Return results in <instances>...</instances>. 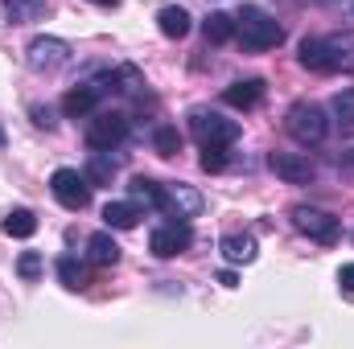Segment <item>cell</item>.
<instances>
[{
  "label": "cell",
  "mask_w": 354,
  "mask_h": 349,
  "mask_svg": "<svg viewBox=\"0 0 354 349\" xmlns=\"http://www.w3.org/2000/svg\"><path fill=\"white\" fill-rule=\"evenodd\" d=\"M297 58H301V66L313 70V74H338V70L351 66V50H346V41H338V37H305Z\"/></svg>",
  "instance_id": "obj_2"
},
{
  "label": "cell",
  "mask_w": 354,
  "mask_h": 349,
  "mask_svg": "<svg viewBox=\"0 0 354 349\" xmlns=\"http://www.w3.org/2000/svg\"><path fill=\"white\" fill-rule=\"evenodd\" d=\"M99 99H103V87H99V83L71 87L66 99H62V111H66L71 119H83V115H91V111H99Z\"/></svg>",
  "instance_id": "obj_12"
},
{
  "label": "cell",
  "mask_w": 354,
  "mask_h": 349,
  "mask_svg": "<svg viewBox=\"0 0 354 349\" xmlns=\"http://www.w3.org/2000/svg\"><path fill=\"white\" fill-rule=\"evenodd\" d=\"M103 222H107V230H132L140 222V206L136 201H107L103 206Z\"/></svg>",
  "instance_id": "obj_16"
},
{
  "label": "cell",
  "mask_w": 354,
  "mask_h": 349,
  "mask_svg": "<svg viewBox=\"0 0 354 349\" xmlns=\"http://www.w3.org/2000/svg\"><path fill=\"white\" fill-rule=\"evenodd\" d=\"M202 169L206 173H223L227 169V144H202Z\"/></svg>",
  "instance_id": "obj_26"
},
{
  "label": "cell",
  "mask_w": 354,
  "mask_h": 349,
  "mask_svg": "<svg viewBox=\"0 0 354 349\" xmlns=\"http://www.w3.org/2000/svg\"><path fill=\"white\" fill-rule=\"evenodd\" d=\"M235 37H239L243 50L260 54V50H272V46L284 41V29L276 25V17H268L260 4H248V8L235 17Z\"/></svg>",
  "instance_id": "obj_1"
},
{
  "label": "cell",
  "mask_w": 354,
  "mask_h": 349,
  "mask_svg": "<svg viewBox=\"0 0 354 349\" xmlns=\"http://www.w3.org/2000/svg\"><path fill=\"white\" fill-rule=\"evenodd\" d=\"M50 189H54V197H58L66 210H87L95 185H91L79 169H58V173L50 177Z\"/></svg>",
  "instance_id": "obj_9"
},
{
  "label": "cell",
  "mask_w": 354,
  "mask_h": 349,
  "mask_svg": "<svg viewBox=\"0 0 354 349\" xmlns=\"http://www.w3.org/2000/svg\"><path fill=\"white\" fill-rule=\"evenodd\" d=\"M128 136V115L124 111H91V123H87V144L95 152H111L120 148Z\"/></svg>",
  "instance_id": "obj_4"
},
{
  "label": "cell",
  "mask_w": 354,
  "mask_h": 349,
  "mask_svg": "<svg viewBox=\"0 0 354 349\" xmlns=\"http://www.w3.org/2000/svg\"><path fill=\"white\" fill-rule=\"evenodd\" d=\"M218 251H223V259H227V263H256L260 243H256L252 235H223Z\"/></svg>",
  "instance_id": "obj_15"
},
{
  "label": "cell",
  "mask_w": 354,
  "mask_h": 349,
  "mask_svg": "<svg viewBox=\"0 0 354 349\" xmlns=\"http://www.w3.org/2000/svg\"><path fill=\"white\" fill-rule=\"evenodd\" d=\"M83 177H87L91 185H111V177H115V161H111L107 152H91Z\"/></svg>",
  "instance_id": "obj_23"
},
{
  "label": "cell",
  "mask_w": 354,
  "mask_h": 349,
  "mask_svg": "<svg viewBox=\"0 0 354 349\" xmlns=\"http://www.w3.org/2000/svg\"><path fill=\"white\" fill-rule=\"evenodd\" d=\"M260 99H264V79H243V83H231L223 90V103L235 111H252Z\"/></svg>",
  "instance_id": "obj_13"
},
{
  "label": "cell",
  "mask_w": 354,
  "mask_h": 349,
  "mask_svg": "<svg viewBox=\"0 0 354 349\" xmlns=\"http://www.w3.org/2000/svg\"><path fill=\"white\" fill-rule=\"evenodd\" d=\"M292 226H297L301 235H309L313 243H322V247L338 243V235H342V222H338L334 214L317 210V206H297V210H292Z\"/></svg>",
  "instance_id": "obj_5"
},
{
  "label": "cell",
  "mask_w": 354,
  "mask_h": 349,
  "mask_svg": "<svg viewBox=\"0 0 354 349\" xmlns=\"http://www.w3.org/2000/svg\"><path fill=\"white\" fill-rule=\"evenodd\" d=\"M157 29H161L169 41H181V37L189 33V12H185L181 4H165V8L157 12Z\"/></svg>",
  "instance_id": "obj_18"
},
{
  "label": "cell",
  "mask_w": 354,
  "mask_h": 349,
  "mask_svg": "<svg viewBox=\"0 0 354 349\" xmlns=\"http://www.w3.org/2000/svg\"><path fill=\"white\" fill-rule=\"evenodd\" d=\"M334 119H338L342 132H354V87L334 94Z\"/></svg>",
  "instance_id": "obj_25"
},
{
  "label": "cell",
  "mask_w": 354,
  "mask_h": 349,
  "mask_svg": "<svg viewBox=\"0 0 354 349\" xmlns=\"http://www.w3.org/2000/svg\"><path fill=\"white\" fill-rule=\"evenodd\" d=\"M0 148H4V128H0Z\"/></svg>",
  "instance_id": "obj_33"
},
{
  "label": "cell",
  "mask_w": 354,
  "mask_h": 349,
  "mask_svg": "<svg viewBox=\"0 0 354 349\" xmlns=\"http://www.w3.org/2000/svg\"><path fill=\"white\" fill-rule=\"evenodd\" d=\"M46 12H50L46 0H8V4H4V17H8L12 25H33V21H41Z\"/></svg>",
  "instance_id": "obj_19"
},
{
  "label": "cell",
  "mask_w": 354,
  "mask_h": 349,
  "mask_svg": "<svg viewBox=\"0 0 354 349\" xmlns=\"http://www.w3.org/2000/svg\"><path fill=\"white\" fill-rule=\"evenodd\" d=\"M202 33H206L210 46H227V41L235 37V17H227V12H210V17L202 21Z\"/></svg>",
  "instance_id": "obj_21"
},
{
  "label": "cell",
  "mask_w": 354,
  "mask_h": 349,
  "mask_svg": "<svg viewBox=\"0 0 354 349\" xmlns=\"http://www.w3.org/2000/svg\"><path fill=\"white\" fill-rule=\"evenodd\" d=\"M25 62L37 74H54V70H62L71 62V46L62 37H33L29 50H25Z\"/></svg>",
  "instance_id": "obj_8"
},
{
  "label": "cell",
  "mask_w": 354,
  "mask_h": 349,
  "mask_svg": "<svg viewBox=\"0 0 354 349\" xmlns=\"http://www.w3.org/2000/svg\"><path fill=\"white\" fill-rule=\"evenodd\" d=\"M91 4H99V8H115L120 0H91Z\"/></svg>",
  "instance_id": "obj_32"
},
{
  "label": "cell",
  "mask_w": 354,
  "mask_h": 349,
  "mask_svg": "<svg viewBox=\"0 0 354 349\" xmlns=\"http://www.w3.org/2000/svg\"><path fill=\"white\" fill-rule=\"evenodd\" d=\"M41 251H25V255H21V259H17V275H21V279H37V275H41Z\"/></svg>",
  "instance_id": "obj_27"
},
{
  "label": "cell",
  "mask_w": 354,
  "mask_h": 349,
  "mask_svg": "<svg viewBox=\"0 0 354 349\" xmlns=\"http://www.w3.org/2000/svg\"><path fill=\"white\" fill-rule=\"evenodd\" d=\"M338 288H342L346 296H354V263H346V267L338 271Z\"/></svg>",
  "instance_id": "obj_29"
},
{
  "label": "cell",
  "mask_w": 354,
  "mask_h": 349,
  "mask_svg": "<svg viewBox=\"0 0 354 349\" xmlns=\"http://www.w3.org/2000/svg\"><path fill=\"white\" fill-rule=\"evenodd\" d=\"M194 247V226L185 222V218H169L165 226H157L153 235H149V251L157 255V259H174L181 251H189Z\"/></svg>",
  "instance_id": "obj_6"
},
{
  "label": "cell",
  "mask_w": 354,
  "mask_h": 349,
  "mask_svg": "<svg viewBox=\"0 0 354 349\" xmlns=\"http://www.w3.org/2000/svg\"><path fill=\"white\" fill-rule=\"evenodd\" d=\"M87 259L95 263V267H115V263H120V243H115L107 230L91 235L87 239Z\"/></svg>",
  "instance_id": "obj_17"
},
{
  "label": "cell",
  "mask_w": 354,
  "mask_h": 349,
  "mask_svg": "<svg viewBox=\"0 0 354 349\" xmlns=\"http://www.w3.org/2000/svg\"><path fill=\"white\" fill-rule=\"evenodd\" d=\"M169 218H198L202 214V193L189 189V185H165V206H161Z\"/></svg>",
  "instance_id": "obj_11"
},
{
  "label": "cell",
  "mask_w": 354,
  "mask_h": 349,
  "mask_svg": "<svg viewBox=\"0 0 354 349\" xmlns=\"http://www.w3.org/2000/svg\"><path fill=\"white\" fill-rule=\"evenodd\" d=\"M29 115H33V123H37V128H46V132H50V128H54V123H58V119H54V111H50V107H33V111H29Z\"/></svg>",
  "instance_id": "obj_28"
},
{
  "label": "cell",
  "mask_w": 354,
  "mask_h": 349,
  "mask_svg": "<svg viewBox=\"0 0 354 349\" xmlns=\"http://www.w3.org/2000/svg\"><path fill=\"white\" fill-rule=\"evenodd\" d=\"M189 132L198 144H235L239 140V123L218 115V111H194L189 115Z\"/></svg>",
  "instance_id": "obj_7"
},
{
  "label": "cell",
  "mask_w": 354,
  "mask_h": 349,
  "mask_svg": "<svg viewBox=\"0 0 354 349\" xmlns=\"http://www.w3.org/2000/svg\"><path fill=\"white\" fill-rule=\"evenodd\" d=\"M128 193H132V201L145 206V210H161V206H165V185L153 181V177H132V181H128Z\"/></svg>",
  "instance_id": "obj_14"
},
{
  "label": "cell",
  "mask_w": 354,
  "mask_h": 349,
  "mask_svg": "<svg viewBox=\"0 0 354 349\" xmlns=\"http://www.w3.org/2000/svg\"><path fill=\"white\" fill-rule=\"evenodd\" d=\"M58 279H62V288L83 292L91 283V271H87V263H79L75 255H62V259H58Z\"/></svg>",
  "instance_id": "obj_20"
},
{
  "label": "cell",
  "mask_w": 354,
  "mask_h": 349,
  "mask_svg": "<svg viewBox=\"0 0 354 349\" xmlns=\"http://www.w3.org/2000/svg\"><path fill=\"white\" fill-rule=\"evenodd\" d=\"M342 169H351V173H354V152H346V157H342Z\"/></svg>",
  "instance_id": "obj_31"
},
{
  "label": "cell",
  "mask_w": 354,
  "mask_h": 349,
  "mask_svg": "<svg viewBox=\"0 0 354 349\" xmlns=\"http://www.w3.org/2000/svg\"><path fill=\"white\" fill-rule=\"evenodd\" d=\"M268 169L280 177L284 185H309L317 169H313V161L305 157V152H272L268 157Z\"/></svg>",
  "instance_id": "obj_10"
},
{
  "label": "cell",
  "mask_w": 354,
  "mask_h": 349,
  "mask_svg": "<svg viewBox=\"0 0 354 349\" xmlns=\"http://www.w3.org/2000/svg\"><path fill=\"white\" fill-rule=\"evenodd\" d=\"M218 283H223V288H239V275L227 267V271H218Z\"/></svg>",
  "instance_id": "obj_30"
},
{
  "label": "cell",
  "mask_w": 354,
  "mask_h": 349,
  "mask_svg": "<svg viewBox=\"0 0 354 349\" xmlns=\"http://www.w3.org/2000/svg\"><path fill=\"white\" fill-rule=\"evenodd\" d=\"M284 128H288V136L297 140V144H322L326 140V132H330V123H326V111L317 107V103H292L288 107V119H284Z\"/></svg>",
  "instance_id": "obj_3"
},
{
  "label": "cell",
  "mask_w": 354,
  "mask_h": 349,
  "mask_svg": "<svg viewBox=\"0 0 354 349\" xmlns=\"http://www.w3.org/2000/svg\"><path fill=\"white\" fill-rule=\"evenodd\" d=\"M153 148H157V157H177L181 152V132L174 123H157L153 128Z\"/></svg>",
  "instance_id": "obj_24"
},
{
  "label": "cell",
  "mask_w": 354,
  "mask_h": 349,
  "mask_svg": "<svg viewBox=\"0 0 354 349\" xmlns=\"http://www.w3.org/2000/svg\"><path fill=\"white\" fill-rule=\"evenodd\" d=\"M4 235H12V239H33V235H37V214H33V210H8Z\"/></svg>",
  "instance_id": "obj_22"
}]
</instances>
